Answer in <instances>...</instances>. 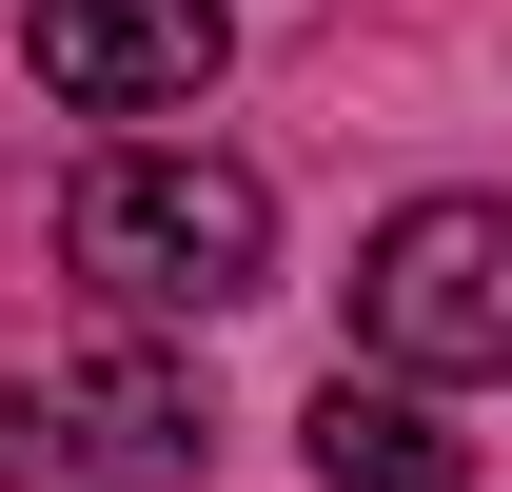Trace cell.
I'll return each mask as SVG.
<instances>
[{
  "label": "cell",
  "instance_id": "obj_1",
  "mask_svg": "<svg viewBox=\"0 0 512 492\" xmlns=\"http://www.w3.org/2000/svg\"><path fill=\"white\" fill-rule=\"evenodd\" d=\"M60 256H79L119 315H237L256 276H276V197H256V158H197V138H119V158H79Z\"/></svg>",
  "mask_w": 512,
  "mask_h": 492
},
{
  "label": "cell",
  "instance_id": "obj_2",
  "mask_svg": "<svg viewBox=\"0 0 512 492\" xmlns=\"http://www.w3.org/2000/svg\"><path fill=\"white\" fill-rule=\"evenodd\" d=\"M375 374H512V197H414L355 256Z\"/></svg>",
  "mask_w": 512,
  "mask_h": 492
},
{
  "label": "cell",
  "instance_id": "obj_3",
  "mask_svg": "<svg viewBox=\"0 0 512 492\" xmlns=\"http://www.w3.org/2000/svg\"><path fill=\"white\" fill-rule=\"evenodd\" d=\"M20 60H40L60 119H197L217 60H237V20H217V0H40Z\"/></svg>",
  "mask_w": 512,
  "mask_h": 492
},
{
  "label": "cell",
  "instance_id": "obj_4",
  "mask_svg": "<svg viewBox=\"0 0 512 492\" xmlns=\"http://www.w3.org/2000/svg\"><path fill=\"white\" fill-rule=\"evenodd\" d=\"M296 433H316V492H473V453L434 433V374H335Z\"/></svg>",
  "mask_w": 512,
  "mask_h": 492
},
{
  "label": "cell",
  "instance_id": "obj_5",
  "mask_svg": "<svg viewBox=\"0 0 512 492\" xmlns=\"http://www.w3.org/2000/svg\"><path fill=\"white\" fill-rule=\"evenodd\" d=\"M79 414H99V453H119L138 492H178V453H197V394H178L158 355H99V374H79Z\"/></svg>",
  "mask_w": 512,
  "mask_h": 492
},
{
  "label": "cell",
  "instance_id": "obj_6",
  "mask_svg": "<svg viewBox=\"0 0 512 492\" xmlns=\"http://www.w3.org/2000/svg\"><path fill=\"white\" fill-rule=\"evenodd\" d=\"M0 473H40V414H20V394H0Z\"/></svg>",
  "mask_w": 512,
  "mask_h": 492
}]
</instances>
